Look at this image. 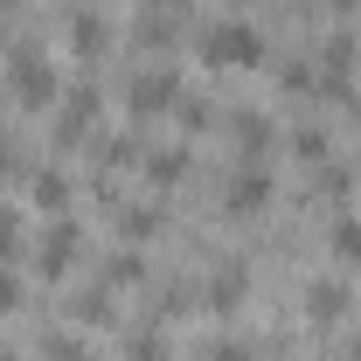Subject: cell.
<instances>
[{
	"label": "cell",
	"mask_w": 361,
	"mask_h": 361,
	"mask_svg": "<svg viewBox=\"0 0 361 361\" xmlns=\"http://www.w3.org/2000/svg\"><path fill=\"white\" fill-rule=\"evenodd\" d=\"M195 56H202L209 70H257V63H264V35H257V21L223 14V21H209V28L195 35Z\"/></svg>",
	"instance_id": "1"
},
{
	"label": "cell",
	"mask_w": 361,
	"mask_h": 361,
	"mask_svg": "<svg viewBox=\"0 0 361 361\" xmlns=\"http://www.w3.org/2000/svg\"><path fill=\"white\" fill-rule=\"evenodd\" d=\"M7 90H14L21 111H49V104L63 97V77H56V63H49L35 42H21V49H14V63H7Z\"/></svg>",
	"instance_id": "2"
},
{
	"label": "cell",
	"mask_w": 361,
	"mask_h": 361,
	"mask_svg": "<svg viewBox=\"0 0 361 361\" xmlns=\"http://www.w3.org/2000/svg\"><path fill=\"white\" fill-rule=\"evenodd\" d=\"M180 70H167V63H153V70H139L133 84H126V104H133L139 118H167V111H180Z\"/></svg>",
	"instance_id": "3"
},
{
	"label": "cell",
	"mask_w": 361,
	"mask_h": 361,
	"mask_svg": "<svg viewBox=\"0 0 361 361\" xmlns=\"http://www.w3.org/2000/svg\"><path fill=\"white\" fill-rule=\"evenodd\" d=\"M348 306H355V292H348L341 278H313V285H306V319H319V326H334Z\"/></svg>",
	"instance_id": "4"
},
{
	"label": "cell",
	"mask_w": 361,
	"mask_h": 361,
	"mask_svg": "<svg viewBox=\"0 0 361 361\" xmlns=\"http://www.w3.org/2000/svg\"><path fill=\"white\" fill-rule=\"evenodd\" d=\"M56 133L63 139H90L97 133V90L90 84H77L70 97H63V126H56Z\"/></svg>",
	"instance_id": "5"
},
{
	"label": "cell",
	"mask_w": 361,
	"mask_h": 361,
	"mask_svg": "<svg viewBox=\"0 0 361 361\" xmlns=\"http://www.w3.org/2000/svg\"><path fill=\"white\" fill-rule=\"evenodd\" d=\"M264 202H271V174L257 160H250L243 174H229V209H264Z\"/></svg>",
	"instance_id": "6"
},
{
	"label": "cell",
	"mask_w": 361,
	"mask_h": 361,
	"mask_svg": "<svg viewBox=\"0 0 361 361\" xmlns=\"http://www.w3.org/2000/svg\"><path fill=\"white\" fill-rule=\"evenodd\" d=\"M355 63H361V42H355V35H334V42H326V77H319V84L341 90L348 77H355Z\"/></svg>",
	"instance_id": "7"
},
{
	"label": "cell",
	"mask_w": 361,
	"mask_h": 361,
	"mask_svg": "<svg viewBox=\"0 0 361 361\" xmlns=\"http://www.w3.org/2000/svg\"><path fill=\"white\" fill-rule=\"evenodd\" d=\"M70 257H77V223H56V229L42 236V271H49V278H63Z\"/></svg>",
	"instance_id": "8"
},
{
	"label": "cell",
	"mask_w": 361,
	"mask_h": 361,
	"mask_svg": "<svg viewBox=\"0 0 361 361\" xmlns=\"http://www.w3.org/2000/svg\"><path fill=\"white\" fill-rule=\"evenodd\" d=\"M229 133L243 139V153H264V146H271V118H264V111H236Z\"/></svg>",
	"instance_id": "9"
},
{
	"label": "cell",
	"mask_w": 361,
	"mask_h": 361,
	"mask_svg": "<svg viewBox=\"0 0 361 361\" xmlns=\"http://www.w3.org/2000/svg\"><path fill=\"white\" fill-rule=\"evenodd\" d=\"M70 42H77V56H97V49H104V21H97V14H70Z\"/></svg>",
	"instance_id": "10"
},
{
	"label": "cell",
	"mask_w": 361,
	"mask_h": 361,
	"mask_svg": "<svg viewBox=\"0 0 361 361\" xmlns=\"http://www.w3.org/2000/svg\"><path fill=\"white\" fill-rule=\"evenodd\" d=\"M326 243H334V257H341V264H361V223H355V216H341Z\"/></svg>",
	"instance_id": "11"
},
{
	"label": "cell",
	"mask_w": 361,
	"mask_h": 361,
	"mask_svg": "<svg viewBox=\"0 0 361 361\" xmlns=\"http://www.w3.org/2000/svg\"><path fill=\"white\" fill-rule=\"evenodd\" d=\"M35 202H42V209H63V202H70V174H63V167H42V174H35Z\"/></svg>",
	"instance_id": "12"
},
{
	"label": "cell",
	"mask_w": 361,
	"mask_h": 361,
	"mask_svg": "<svg viewBox=\"0 0 361 361\" xmlns=\"http://www.w3.org/2000/svg\"><path fill=\"white\" fill-rule=\"evenodd\" d=\"M236 299H243V264H229V271L209 278V306H236Z\"/></svg>",
	"instance_id": "13"
},
{
	"label": "cell",
	"mask_w": 361,
	"mask_h": 361,
	"mask_svg": "<svg viewBox=\"0 0 361 361\" xmlns=\"http://www.w3.org/2000/svg\"><path fill=\"white\" fill-rule=\"evenodd\" d=\"M146 174H153L160 188H167L174 174H188V153H153V160H146Z\"/></svg>",
	"instance_id": "14"
},
{
	"label": "cell",
	"mask_w": 361,
	"mask_h": 361,
	"mask_svg": "<svg viewBox=\"0 0 361 361\" xmlns=\"http://www.w3.org/2000/svg\"><path fill=\"white\" fill-rule=\"evenodd\" d=\"M77 319H111V299H104V285H90L84 299H77Z\"/></svg>",
	"instance_id": "15"
},
{
	"label": "cell",
	"mask_w": 361,
	"mask_h": 361,
	"mask_svg": "<svg viewBox=\"0 0 361 361\" xmlns=\"http://www.w3.org/2000/svg\"><path fill=\"white\" fill-rule=\"evenodd\" d=\"M126 348H133V361H167V341L160 334H133Z\"/></svg>",
	"instance_id": "16"
},
{
	"label": "cell",
	"mask_w": 361,
	"mask_h": 361,
	"mask_svg": "<svg viewBox=\"0 0 361 361\" xmlns=\"http://www.w3.org/2000/svg\"><path fill=\"white\" fill-rule=\"evenodd\" d=\"M153 223H160V216H153V209H139V202H133V209H118V229H126V236H146Z\"/></svg>",
	"instance_id": "17"
},
{
	"label": "cell",
	"mask_w": 361,
	"mask_h": 361,
	"mask_svg": "<svg viewBox=\"0 0 361 361\" xmlns=\"http://www.w3.org/2000/svg\"><path fill=\"white\" fill-rule=\"evenodd\" d=\"M14 250H21V216L0 209V257H14Z\"/></svg>",
	"instance_id": "18"
},
{
	"label": "cell",
	"mask_w": 361,
	"mask_h": 361,
	"mask_svg": "<svg viewBox=\"0 0 361 361\" xmlns=\"http://www.w3.org/2000/svg\"><path fill=\"white\" fill-rule=\"evenodd\" d=\"M209 361H250L243 341H209Z\"/></svg>",
	"instance_id": "19"
},
{
	"label": "cell",
	"mask_w": 361,
	"mask_h": 361,
	"mask_svg": "<svg viewBox=\"0 0 361 361\" xmlns=\"http://www.w3.org/2000/svg\"><path fill=\"white\" fill-rule=\"evenodd\" d=\"M14 306H21V278H7V271H0V313H14Z\"/></svg>",
	"instance_id": "20"
},
{
	"label": "cell",
	"mask_w": 361,
	"mask_h": 361,
	"mask_svg": "<svg viewBox=\"0 0 361 361\" xmlns=\"http://www.w3.org/2000/svg\"><path fill=\"white\" fill-rule=\"evenodd\" d=\"M292 146H299L306 160H319V153H326V133H299V139H292Z\"/></svg>",
	"instance_id": "21"
},
{
	"label": "cell",
	"mask_w": 361,
	"mask_h": 361,
	"mask_svg": "<svg viewBox=\"0 0 361 361\" xmlns=\"http://www.w3.org/2000/svg\"><path fill=\"white\" fill-rule=\"evenodd\" d=\"M146 7H167V0H146Z\"/></svg>",
	"instance_id": "22"
},
{
	"label": "cell",
	"mask_w": 361,
	"mask_h": 361,
	"mask_svg": "<svg viewBox=\"0 0 361 361\" xmlns=\"http://www.w3.org/2000/svg\"><path fill=\"white\" fill-rule=\"evenodd\" d=\"M0 7H7V0H0Z\"/></svg>",
	"instance_id": "23"
}]
</instances>
